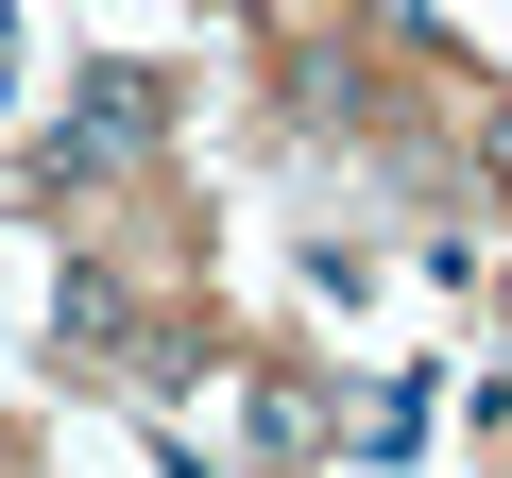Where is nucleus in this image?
I'll list each match as a JSON object with an SVG mask.
<instances>
[{
	"label": "nucleus",
	"mask_w": 512,
	"mask_h": 478,
	"mask_svg": "<svg viewBox=\"0 0 512 478\" xmlns=\"http://www.w3.org/2000/svg\"><path fill=\"white\" fill-rule=\"evenodd\" d=\"M137 120H154V103H137V86L103 69V86L69 103V137H52V171H69V188H86V171H120V154H137Z\"/></svg>",
	"instance_id": "obj_1"
},
{
	"label": "nucleus",
	"mask_w": 512,
	"mask_h": 478,
	"mask_svg": "<svg viewBox=\"0 0 512 478\" xmlns=\"http://www.w3.org/2000/svg\"><path fill=\"white\" fill-rule=\"evenodd\" d=\"M0 52H18V18H0Z\"/></svg>",
	"instance_id": "obj_2"
},
{
	"label": "nucleus",
	"mask_w": 512,
	"mask_h": 478,
	"mask_svg": "<svg viewBox=\"0 0 512 478\" xmlns=\"http://www.w3.org/2000/svg\"><path fill=\"white\" fill-rule=\"evenodd\" d=\"M495 154H512V120H495Z\"/></svg>",
	"instance_id": "obj_3"
}]
</instances>
